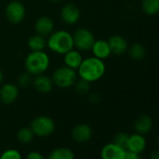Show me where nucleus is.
Instances as JSON below:
<instances>
[{
	"mask_svg": "<svg viewBox=\"0 0 159 159\" xmlns=\"http://www.w3.org/2000/svg\"><path fill=\"white\" fill-rule=\"evenodd\" d=\"M80 79L89 82L90 84L98 82L106 73V65L103 60L95 56L84 58L81 66L77 69Z\"/></svg>",
	"mask_w": 159,
	"mask_h": 159,
	"instance_id": "obj_1",
	"label": "nucleus"
},
{
	"mask_svg": "<svg viewBox=\"0 0 159 159\" xmlns=\"http://www.w3.org/2000/svg\"><path fill=\"white\" fill-rule=\"evenodd\" d=\"M47 47L51 52L64 55L70 50L74 49L73 36L66 30L53 31L48 36Z\"/></svg>",
	"mask_w": 159,
	"mask_h": 159,
	"instance_id": "obj_2",
	"label": "nucleus"
},
{
	"mask_svg": "<svg viewBox=\"0 0 159 159\" xmlns=\"http://www.w3.org/2000/svg\"><path fill=\"white\" fill-rule=\"evenodd\" d=\"M50 66V57L44 51L31 52L25 59V70L32 76L43 74Z\"/></svg>",
	"mask_w": 159,
	"mask_h": 159,
	"instance_id": "obj_3",
	"label": "nucleus"
},
{
	"mask_svg": "<svg viewBox=\"0 0 159 159\" xmlns=\"http://www.w3.org/2000/svg\"><path fill=\"white\" fill-rule=\"evenodd\" d=\"M51 78L55 86L61 89H66L73 87L74 84L78 80V73L76 70L64 66L57 67L53 71Z\"/></svg>",
	"mask_w": 159,
	"mask_h": 159,
	"instance_id": "obj_4",
	"label": "nucleus"
},
{
	"mask_svg": "<svg viewBox=\"0 0 159 159\" xmlns=\"http://www.w3.org/2000/svg\"><path fill=\"white\" fill-rule=\"evenodd\" d=\"M30 128L35 136L44 138L52 135L54 132L55 123L49 116L39 115L32 120L30 124Z\"/></svg>",
	"mask_w": 159,
	"mask_h": 159,
	"instance_id": "obj_5",
	"label": "nucleus"
},
{
	"mask_svg": "<svg viewBox=\"0 0 159 159\" xmlns=\"http://www.w3.org/2000/svg\"><path fill=\"white\" fill-rule=\"evenodd\" d=\"M72 36L74 47L80 52L90 51L96 41V38L92 31L84 27L78 28Z\"/></svg>",
	"mask_w": 159,
	"mask_h": 159,
	"instance_id": "obj_6",
	"label": "nucleus"
},
{
	"mask_svg": "<svg viewBox=\"0 0 159 159\" xmlns=\"http://www.w3.org/2000/svg\"><path fill=\"white\" fill-rule=\"evenodd\" d=\"M26 14V10L25 5L18 1V0H13L11 1L5 8V16L9 23L12 25H19L21 24Z\"/></svg>",
	"mask_w": 159,
	"mask_h": 159,
	"instance_id": "obj_7",
	"label": "nucleus"
},
{
	"mask_svg": "<svg viewBox=\"0 0 159 159\" xmlns=\"http://www.w3.org/2000/svg\"><path fill=\"white\" fill-rule=\"evenodd\" d=\"M61 20L67 25H76L81 18V11L73 3L64 5L60 11Z\"/></svg>",
	"mask_w": 159,
	"mask_h": 159,
	"instance_id": "obj_8",
	"label": "nucleus"
},
{
	"mask_svg": "<svg viewBox=\"0 0 159 159\" xmlns=\"http://www.w3.org/2000/svg\"><path fill=\"white\" fill-rule=\"evenodd\" d=\"M19 97L18 85L8 83L0 85V101L3 104L11 105L16 101Z\"/></svg>",
	"mask_w": 159,
	"mask_h": 159,
	"instance_id": "obj_9",
	"label": "nucleus"
},
{
	"mask_svg": "<svg viewBox=\"0 0 159 159\" xmlns=\"http://www.w3.org/2000/svg\"><path fill=\"white\" fill-rule=\"evenodd\" d=\"M93 136V129L88 124H78L71 131V137L74 141L78 143H84L91 139Z\"/></svg>",
	"mask_w": 159,
	"mask_h": 159,
	"instance_id": "obj_10",
	"label": "nucleus"
},
{
	"mask_svg": "<svg viewBox=\"0 0 159 159\" xmlns=\"http://www.w3.org/2000/svg\"><path fill=\"white\" fill-rule=\"evenodd\" d=\"M126 150L111 142L105 144L100 152L101 159H124Z\"/></svg>",
	"mask_w": 159,
	"mask_h": 159,
	"instance_id": "obj_11",
	"label": "nucleus"
},
{
	"mask_svg": "<svg viewBox=\"0 0 159 159\" xmlns=\"http://www.w3.org/2000/svg\"><path fill=\"white\" fill-rule=\"evenodd\" d=\"M32 85L34 86V88L38 92H39L41 94H48V93H50L52 90L53 86H54L52 78L47 76V75H45L44 73L37 75V76H34Z\"/></svg>",
	"mask_w": 159,
	"mask_h": 159,
	"instance_id": "obj_12",
	"label": "nucleus"
},
{
	"mask_svg": "<svg viewBox=\"0 0 159 159\" xmlns=\"http://www.w3.org/2000/svg\"><path fill=\"white\" fill-rule=\"evenodd\" d=\"M108 42L111 51V54H115V55H123L127 52L129 46L127 40L120 35L111 36L109 39Z\"/></svg>",
	"mask_w": 159,
	"mask_h": 159,
	"instance_id": "obj_13",
	"label": "nucleus"
},
{
	"mask_svg": "<svg viewBox=\"0 0 159 159\" xmlns=\"http://www.w3.org/2000/svg\"><path fill=\"white\" fill-rule=\"evenodd\" d=\"M54 23L48 16L39 17L35 23V31L36 34H39L43 37H48L54 30Z\"/></svg>",
	"mask_w": 159,
	"mask_h": 159,
	"instance_id": "obj_14",
	"label": "nucleus"
},
{
	"mask_svg": "<svg viewBox=\"0 0 159 159\" xmlns=\"http://www.w3.org/2000/svg\"><path fill=\"white\" fill-rule=\"evenodd\" d=\"M153 126V122L151 116L147 114H141L138 116L133 124V127L136 133L145 135L148 134Z\"/></svg>",
	"mask_w": 159,
	"mask_h": 159,
	"instance_id": "obj_15",
	"label": "nucleus"
},
{
	"mask_svg": "<svg viewBox=\"0 0 159 159\" xmlns=\"http://www.w3.org/2000/svg\"><path fill=\"white\" fill-rule=\"evenodd\" d=\"M145 148H146V139L144 138V135L139 133H134L129 135L126 151L136 153H141L145 150Z\"/></svg>",
	"mask_w": 159,
	"mask_h": 159,
	"instance_id": "obj_16",
	"label": "nucleus"
},
{
	"mask_svg": "<svg viewBox=\"0 0 159 159\" xmlns=\"http://www.w3.org/2000/svg\"><path fill=\"white\" fill-rule=\"evenodd\" d=\"M92 52H93V56L101 59V60H105L107 58H109L111 54V51L109 45L108 40L105 39H98L96 40L92 49H91Z\"/></svg>",
	"mask_w": 159,
	"mask_h": 159,
	"instance_id": "obj_17",
	"label": "nucleus"
},
{
	"mask_svg": "<svg viewBox=\"0 0 159 159\" xmlns=\"http://www.w3.org/2000/svg\"><path fill=\"white\" fill-rule=\"evenodd\" d=\"M84 60L83 54L79 50H70L64 54V64L66 66H68L77 71L79 66H81Z\"/></svg>",
	"mask_w": 159,
	"mask_h": 159,
	"instance_id": "obj_18",
	"label": "nucleus"
},
{
	"mask_svg": "<svg viewBox=\"0 0 159 159\" xmlns=\"http://www.w3.org/2000/svg\"><path fill=\"white\" fill-rule=\"evenodd\" d=\"M27 45L31 52L44 51V49L47 47V39L39 34H35L28 39Z\"/></svg>",
	"mask_w": 159,
	"mask_h": 159,
	"instance_id": "obj_19",
	"label": "nucleus"
},
{
	"mask_svg": "<svg viewBox=\"0 0 159 159\" xmlns=\"http://www.w3.org/2000/svg\"><path fill=\"white\" fill-rule=\"evenodd\" d=\"M140 9L147 16H154L159 13V0H141Z\"/></svg>",
	"mask_w": 159,
	"mask_h": 159,
	"instance_id": "obj_20",
	"label": "nucleus"
},
{
	"mask_svg": "<svg viewBox=\"0 0 159 159\" xmlns=\"http://www.w3.org/2000/svg\"><path fill=\"white\" fill-rule=\"evenodd\" d=\"M127 53L130 56V58H132L133 60L139 61L145 58L147 54V51H146V48L141 43L136 42L128 46Z\"/></svg>",
	"mask_w": 159,
	"mask_h": 159,
	"instance_id": "obj_21",
	"label": "nucleus"
},
{
	"mask_svg": "<svg viewBox=\"0 0 159 159\" xmlns=\"http://www.w3.org/2000/svg\"><path fill=\"white\" fill-rule=\"evenodd\" d=\"M47 159H75V153L69 148L58 147L50 152Z\"/></svg>",
	"mask_w": 159,
	"mask_h": 159,
	"instance_id": "obj_22",
	"label": "nucleus"
},
{
	"mask_svg": "<svg viewBox=\"0 0 159 159\" xmlns=\"http://www.w3.org/2000/svg\"><path fill=\"white\" fill-rule=\"evenodd\" d=\"M17 139L23 144H28L33 141L35 135L30 127H22L17 132Z\"/></svg>",
	"mask_w": 159,
	"mask_h": 159,
	"instance_id": "obj_23",
	"label": "nucleus"
},
{
	"mask_svg": "<svg viewBox=\"0 0 159 159\" xmlns=\"http://www.w3.org/2000/svg\"><path fill=\"white\" fill-rule=\"evenodd\" d=\"M73 87H74V90L76 93H78L80 95H85L90 92L91 84L87 81H84L83 79H80V80H77Z\"/></svg>",
	"mask_w": 159,
	"mask_h": 159,
	"instance_id": "obj_24",
	"label": "nucleus"
},
{
	"mask_svg": "<svg viewBox=\"0 0 159 159\" xmlns=\"http://www.w3.org/2000/svg\"><path fill=\"white\" fill-rule=\"evenodd\" d=\"M129 135L125 132H118L114 135L112 142L117 144L118 146L122 147L123 149L126 150L127 148V142H128Z\"/></svg>",
	"mask_w": 159,
	"mask_h": 159,
	"instance_id": "obj_25",
	"label": "nucleus"
},
{
	"mask_svg": "<svg viewBox=\"0 0 159 159\" xmlns=\"http://www.w3.org/2000/svg\"><path fill=\"white\" fill-rule=\"evenodd\" d=\"M33 78L34 76H32L30 73H28L27 71H25V73H22L19 78H18V86L22 87V88H27L29 87L32 83H33Z\"/></svg>",
	"mask_w": 159,
	"mask_h": 159,
	"instance_id": "obj_26",
	"label": "nucleus"
},
{
	"mask_svg": "<svg viewBox=\"0 0 159 159\" xmlns=\"http://www.w3.org/2000/svg\"><path fill=\"white\" fill-rule=\"evenodd\" d=\"M0 159H23V156L16 149H8L0 154Z\"/></svg>",
	"mask_w": 159,
	"mask_h": 159,
	"instance_id": "obj_27",
	"label": "nucleus"
},
{
	"mask_svg": "<svg viewBox=\"0 0 159 159\" xmlns=\"http://www.w3.org/2000/svg\"><path fill=\"white\" fill-rule=\"evenodd\" d=\"M25 159H47V158L41 152H38V151H32L27 153Z\"/></svg>",
	"mask_w": 159,
	"mask_h": 159,
	"instance_id": "obj_28",
	"label": "nucleus"
},
{
	"mask_svg": "<svg viewBox=\"0 0 159 159\" xmlns=\"http://www.w3.org/2000/svg\"><path fill=\"white\" fill-rule=\"evenodd\" d=\"M89 100H90L92 103L97 104V103L100 102L101 97H100V95L98 94V93H91V94L89 95Z\"/></svg>",
	"mask_w": 159,
	"mask_h": 159,
	"instance_id": "obj_29",
	"label": "nucleus"
},
{
	"mask_svg": "<svg viewBox=\"0 0 159 159\" xmlns=\"http://www.w3.org/2000/svg\"><path fill=\"white\" fill-rule=\"evenodd\" d=\"M124 159H141V157H140L139 153H136V152L126 151Z\"/></svg>",
	"mask_w": 159,
	"mask_h": 159,
	"instance_id": "obj_30",
	"label": "nucleus"
},
{
	"mask_svg": "<svg viewBox=\"0 0 159 159\" xmlns=\"http://www.w3.org/2000/svg\"><path fill=\"white\" fill-rule=\"evenodd\" d=\"M149 159H159V149L153 151V152L151 153Z\"/></svg>",
	"mask_w": 159,
	"mask_h": 159,
	"instance_id": "obj_31",
	"label": "nucleus"
},
{
	"mask_svg": "<svg viewBox=\"0 0 159 159\" xmlns=\"http://www.w3.org/2000/svg\"><path fill=\"white\" fill-rule=\"evenodd\" d=\"M3 81H4V74H3V71L1 70V68H0V85L2 84Z\"/></svg>",
	"mask_w": 159,
	"mask_h": 159,
	"instance_id": "obj_32",
	"label": "nucleus"
},
{
	"mask_svg": "<svg viewBox=\"0 0 159 159\" xmlns=\"http://www.w3.org/2000/svg\"><path fill=\"white\" fill-rule=\"evenodd\" d=\"M154 142H155V145L157 146V148L159 149V135H157V136L155 137V140H154Z\"/></svg>",
	"mask_w": 159,
	"mask_h": 159,
	"instance_id": "obj_33",
	"label": "nucleus"
},
{
	"mask_svg": "<svg viewBox=\"0 0 159 159\" xmlns=\"http://www.w3.org/2000/svg\"><path fill=\"white\" fill-rule=\"evenodd\" d=\"M50 1H52V2H53V3H59V2L63 1V0H50Z\"/></svg>",
	"mask_w": 159,
	"mask_h": 159,
	"instance_id": "obj_34",
	"label": "nucleus"
},
{
	"mask_svg": "<svg viewBox=\"0 0 159 159\" xmlns=\"http://www.w3.org/2000/svg\"><path fill=\"white\" fill-rule=\"evenodd\" d=\"M158 114H159V109H158Z\"/></svg>",
	"mask_w": 159,
	"mask_h": 159,
	"instance_id": "obj_35",
	"label": "nucleus"
}]
</instances>
